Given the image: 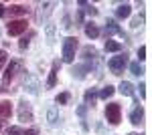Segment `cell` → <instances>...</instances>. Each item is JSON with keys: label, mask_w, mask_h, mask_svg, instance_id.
Listing matches in <instances>:
<instances>
[{"label": "cell", "mask_w": 152, "mask_h": 135, "mask_svg": "<svg viewBox=\"0 0 152 135\" xmlns=\"http://www.w3.org/2000/svg\"><path fill=\"white\" fill-rule=\"evenodd\" d=\"M75 51H77V38L75 36H67L65 43H63V61L65 63H73Z\"/></svg>", "instance_id": "6da1fadb"}, {"label": "cell", "mask_w": 152, "mask_h": 135, "mask_svg": "<svg viewBox=\"0 0 152 135\" xmlns=\"http://www.w3.org/2000/svg\"><path fill=\"white\" fill-rule=\"evenodd\" d=\"M105 119L112 125H118L122 121V107H120V103H110L105 107Z\"/></svg>", "instance_id": "7a4b0ae2"}, {"label": "cell", "mask_w": 152, "mask_h": 135, "mask_svg": "<svg viewBox=\"0 0 152 135\" xmlns=\"http://www.w3.org/2000/svg\"><path fill=\"white\" fill-rule=\"evenodd\" d=\"M26 26H28V22H26L24 18L10 20V22H8V34H10V36H18V34H23L24 30H26Z\"/></svg>", "instance_id": "3957f363"}, {"label": "cell", "mask_w": 152, "mask_h": 135, "mask_svg": "<svg viewBox=\"0 0 152 135\" xmlns=\"http://www.w3.org/2000/svg\"><path fill=\"white\" fill-rule=\"evenodd\" d=\"M126 63H128L126 55H120V56H114V58H110L107 67L112 69V73H114V75H120V73L124 71V67H126Z\"/></svg>", "instance_id": "277c9868"}, {"label": "cell", "mask_w": 152, "mask_h": 135, "mask_svg": "<svg viewBox=\"0 0 152 135\" xmlns=\"http://www.w3.org/2000/svg\"><path fill=\"white\" fill-rule=\"evenodd\" d=\"M18 69H20V63H18V61H10V65L6 67V73H4V79H2V81H4V85H8V83L14 79V75H16Z\"/></svg>", "instance_id": "5b68a950"}, {"label": "cell", "mask_w": 152, "mask_h": 135, "mask_svg": "<svg viewBox=\"0 0 152 135\" xmlns=\"http://www.w3.org/2000/svg\"><path fill=\"white\" fill-rule=\"evenodd\" d=\"M18 119L20 121H33V109L26 101L20 103V109H18Z\"/></svg>", "instance_id": "8992f818"}, {"label": "cell", "mask_w": 152, "mask_h": 135, "mask_svg": "<svg viewBox=\"0 0 152 135\" xmlns=\"http://www.w3.org/2000/svg\"><path fill=\"white\" fill-rule=\"evenodd\" d=\"M142 119H144V109H142L140 105L132 111V115H130V121L134 125H142Z\"/></svg>", "instance_id": "52a82bcc"}, {"label": "cell", "mask_w": 152, "mask_h": 135, "mask_svg": "<svg viewBox=\"0 0 152 135\" xmlns=\"http://www.w3.org/2000/svg\"><path fill=\"white\" fill-rule=\"evenodd\" d=\"M10 115H12L10 101H0V119H8Z\"/></svg>", "instance_id": "ba28073f"}, {"label": "cell", "mask_w": 152, "mask_h": 135, "mask_svg": "<svg viewBox=\"0 0 152 135\" xmlns=\"http://www.w3.org/2000/svg\"><path fill=\"white\" fill-rule=\"evenodd\" d=\"M57 71H59V63H53V67H51V75H49V81H47L49 89H53L55 83H57Z\"/></svg>", "instance_id": "9c48e42d"}, {"label": "cell", "mask_w": 152, "mask_h": 135, "mask_svg": "<svg viewBox=\"0 0 152 135\" xmlns=\"http://www.w3.org/2000/svg\"><path fill=\"white\" fill-rule=\"evenodd\" d=\"M130 12H132V6H130V4H120L118 10H116V14L120 16V18H128Z\"/></svg>", "instance_id": "30bf717a"}, {"label": "cell", "mask_w": 152, "mask_h": 135, "mask_svg": "<svg viewBox=\"0 0 152 135\" xmlns=\"http://www.w3.org/2000/svg\"><path fill=\"white\" fill-rule=\"evenodd\" d=\"M85 34H87L89 38H95V36H99V28H97L94 22H87L85 24Z\"/></svg>", "instance_id": "8fae6325"}, {"label": "cell", "mask_w": 152, "mask_h": 135, "mask_svg": "<svg viewBox=\"0 0 152 135\" xmlns=\"http://www.w3.org/2000/svg\"><path fill=\"white\" fill-rule=\"evenodd\" d=\"M105 51H107V53H120V51H122V45L107 38V40H105Z\"/></svg>", "instance_id": "7c38bea8"}, {"label": "cell", "mask_w": 152, "mask_h": 135, "mask_svg": "<svg viewBox=\"0 0 152 135\" xmlns=\"http://www.w3.org/2000/svg\"><path fill=\"white\" fill-rule=\"evenodd\" d=\"M10 14L12 16H23V14H26V6H23V4H12Z\"/></svg>", "instance_id": "4fadbf2b"}, {"label": "cell", "mask_w": 152, "mask_h": 135, "mask_svg": "<svg viewBox=\"0 0 152 135\" xmlns=\"http://www.w3.org/2000/svg\"><path fill=\"white\" fill-rule=\"evenodd\" d=\"M120 93H122V95H132V93H134L132 83H128V81H122V85H120Z\"/></svg>", "instance_id": "5bb4252c"}, {"label": "cell", "mask_w": 152, "mask_h": 135, "mask_svg": "<svg viewBox=\"0 0 152 135\" xmlns=\"http://www.w3.org/2000/svg\"><path fill=\"white\" fill-rule=\"evenodd\" d=\"M105 32L112 34V32H122V30L118 28V24L114 22V20H107V24H105Z\"/></svg>", "instance_id": "9a60e30c"}, {"label": "cell", "mask_w": 152, "mask_h": 135, "mask_svg": "<svg viewBox=\"0 0 152 135\" xmlns=\"http://www.w3.org/2000/svg\"><path fill=\"white\" fill-rule=\"evenodd\" d=\"M114 87H112V85H107V87H105V89H102V93H99V97H102V99H107V97H112V95H114Z\"/></svg>", "instance_id": "2e32d148"}, {"label": "cell", "mask_w": 152, "mask_h": 135, "mask_svg": "<svg viewBox=\"0 0 152 135\" xmlns=\"http://www.w3.org/2000/svg\"><path fill=\"white\" fill-rule=\"evenodd\" d=\"M130 71H132V75H136V77H140L142 73H144L142 67H140V63H132V65H130Z\"/></svg>", "instance_id": "e0dca14e"}, {"label": "cell", "mask_w": 152, "mask_h": 135, "mask_svg": "<svg viewBox=\"0 0 152 135\" xmlns=\"http://www.w3.org/2000/svg\"><path fill=\"white\" fill-rule=\"evenodd\" d=\"M24 131L20 129V127H10V129H6L4 131V135H23Z\"/></svg>", "instance_id": "ac0fdd59"}, {"label": "cell", "mask_w": 152, "mask_h": 135, "mask_svg": "<svg viewBox=\"0 0 152 135\" xmlns=\"http://www.w3.org/2000/svg\"><path fill=\"white\" fill-rule=\"evenodd\" d=\"M67 101H69V93H61V95H57V103L59 105H65Z\"/></svg>", "instance_id": "d6986e66"}, {"label": "cell", "mask_w": 152, "mask_h": 135, "mask_svg": "<svg viewBox=\"0 0 152 135\" xmlns=\"http://www.w3.org/2000/svg\"><path fill=\"white\" fill-rule=\"evenodd\" d=\"M94 99H95V91L94 89L87 91V93H85V103H91V105H94Z\"/></svg>", "instance_id": "ffe728a7"}, {"label": "cell", "mask_w": 152, "mask_h": 135, "mask_svg": "<svg viewBox=\"0 0 152 135\" xmlns=\"http://www.w3.org/2000/svg\"><path fill=\"white\" fill-rule=\"evenodd\" d=\"M79 4H81V6H85V10L89 12V14H91V16H94V14H97V10H95L94 6H89V4H87V2H83V0H81V2H79Z\"/></svg>", "instance_id": "44dd1931"}, {"label": "cell", "mask_w": 152, "mask_h": 135, "mask_svg": "<svg viewBox=\"0 0 152 135\" xmlns=\"http://www.w3.org/2000/svg\"><path fill=\"white\" fill-rule=\"evenodd\" d=\"M142 20H144V16H136V18H134V20H132V28H138V26H142Z\"/></svg>", "instance_id": "7402d4cb"}, {"label": "cell", "mask_w": 152, "mask_h": 135, "mask_svg": "<svg viewBox=\"0 0 152 135\" xmlns=\"http://www.w3.org/2000/svg\"><path fill=\"white\" fill-rule=\"evenodd\" d=\"M146 58V46H140L138 48V61H144Z\"/></svg>", "instance_id": "603a6c76"}, {"label": "cell", "mask_w": 152, "mask_h": 135, "mask_svg": "<svg viewBox=\"0 0 152 135\" xmlns=\"http://www.w3.org/2000/svg\"><path fill=\"white\" fill-rule=\"evenodd\" d=\"M4 63H6V53L0 48V69H2V65H4Z\"/></svg>", "instance_id": "cb8c5ba5"}, {"label": "cell", "mask_w": 152, "mask_h": 135, "mask_svg": "<svg viewBox=\"0 0 152 135\" xmlns=\"http://www.w3.org/2000/svg\"><path fill=\"white\" fill-rule=\"evenodd\" d=\"M18 46H20V51H24V48L28 46V40H26V38H23V40L18 43Z\"/></svg>", "instance_id": "d4e9b609"}, {"label": "cell", "mask_w": 152, "mask_h": 135, "mask_svg": "<svg viewBox=\"0 0 152 135\" xmlns=\"http://www.w3.org/2000/svg\"><path fill=\"white\" fill-rule=\"evenodd\" d=\"M138 89H140V97H146V85H140Z\"/></svg>", "instance_id": "484cf974"}, {"label": "cell", "mask_w": 152, "mask_h": 135, "mask_svg": "<svg viewBox=\"0 0 152 135\" xmlns=\"http://www.w3.org/2000/svg\"><path fill=\"white\" fill-rule=\"evenodd\" d=\"M23 135H37V131H35V129H28V131H24Z\"/></svg>", "instance_id": "4316f807"}, {"label": "cell", "mask_w": 152, "mask_h": 135, "mask_svg": "<svg viewBox=\"0 0 152 135\" xmlns=\"http://www.w3.org/2000/svg\"><path fill=\"white\" fill-rule=\"evenodd\" d=\"M4 14V4H0V16Z\"/></svg>", "instance_id": "83f0119b"}]
</instances>
